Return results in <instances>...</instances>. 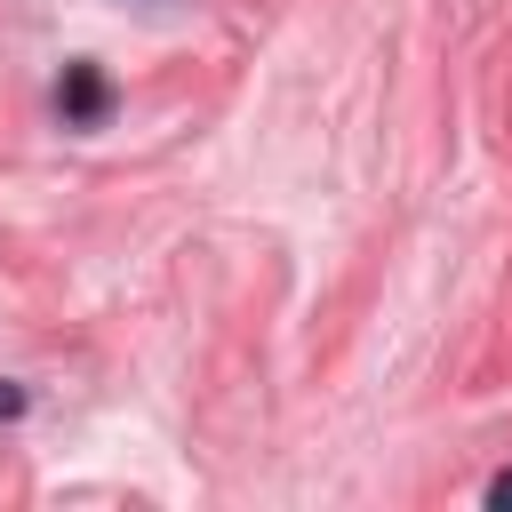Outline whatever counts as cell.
<instances>
[{
	"label": "cell",
	"instance_id": "cell-1",
	"mask_svg": "<svg viewBox=\"0 0 512 512\" xmlns=\"http://www.w3.org/2000/svg\"><path fill=\"white\" fill-rule=\"evenodd\" d=\"M56 104H64V120H72V128H96V120L112 112V88H104V72H96V64H64Z\"/></svg>",
	"mask_w": 512,
	"mask_h": 512
},
{
	"label": "cell",
	"instance_id": "cell-2",
	"mask_svg": "<svg viewBox=\"0 0 512 512\" xmlns=\"http://www.w3.org/2000/svg\"><path fill=\"white\" fill-rule=\"evenodd\" d=\"M488 504H512V472H496V480H488Z\"/></svg>",
	"mask_w": 512,
	"mask_h": 512
},
{
	"label": "cell",
	"instance_id": "cell-3",
	"mask_svg": "<svg viewBox=\"0 0 512 512\" xmlns=\"http://www.w3.org/2000/svg\"><path fill=\"white\" fill-rule=\"evenodd\" d=\"M16 408H24V392H16V384H0V416H16Z\"/></svg>",
	"mask_w": 512,
	"mask_h": 512
}]
</instances>
